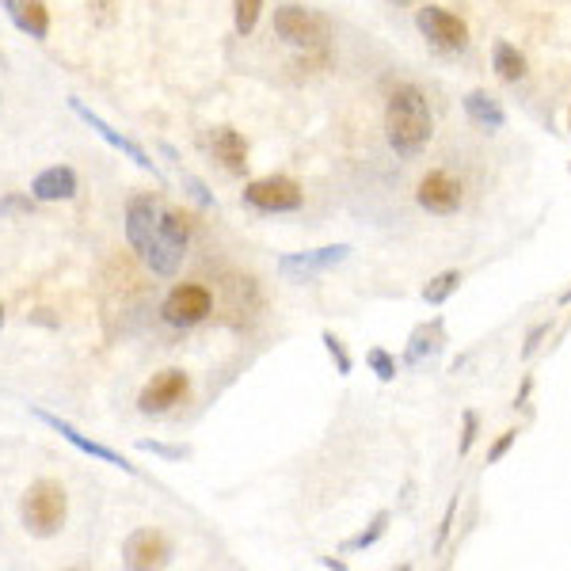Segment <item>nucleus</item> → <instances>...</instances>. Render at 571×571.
<instances>
[{"label": "nucleus", "mask_w": 571, "mask_h": 571, "mask_svg": "<svg viewBox=\"0 0 571 571\" xmlns=\"http://www.w3.org/2000/svg\"><path fill=\"white\" fill-rule=\"evenodd\" d=\"M183 183H187V187H191V195H195L198 203H203V206H214V195H210V191L203 187V183L195 180V175H183Z\"/></svg>", "instance_id": "c85d7f7f"}, {"label": "nucleus", "mask_w": 571, "mask_h": 571, "mask_svg": "<svg viewBox=\"0 0 571 571\" xmlns=\"http://www.w3.org/2000/svg\"><path fill=\"white\" fill-rule=\"evenodd\" d=\"M324 347H328V354H331V362L339 366V374H351V366H354L351 354H347V347L339 343V339L331 336V331H324Z\"/></svg>", "instance_id": "b1692460"}, {"label": "nucleus", "mask_w": 571, "mask_h": 571, "mask_svg": "<svg viewBox=\"0 0 571 571\" xmlns=\"http://www.w3.org/2000/svg\"><path fill=\"white\" fill-rule=\"evenodd\" d=\"M415 27H420L423 38L442 53H461L469 46V23L438 4L420 8V12H415Z\"/></svg>", "instance_id": "39448f33"}, {"label": "nucleus", "mask_w": 571, "mask_h": 571, "mask_svg": "<svg viewBox=\"0 0 571 571\" xmlns=\"http://www.w3.org/2000/svg\"><path fill=\"white\" fill-rule=\"evenodd\" d=\"M438 343H442V328L438 324H430V328H420L412 336V347H408V362H423V354H435Z\"/></svg>", "instance_id": "6ab92c4d"}, {"label": "nucleus", "mask_w": 571, "mask_h": 571, "mask_svg": "<svg viewBox=\"0 0 571 571\" xmlns=\"http://www.w3.org/2000/svg\"><path fill=\"white\" fill-rule=\"evenodd\" d=\"M244 203L259 214H293L301 210L305 195H301L297 180H290V175H267V180H252L244 187Z\"/></svg>", "instance_id": "6e6552de"}, {"label": "nucleus", "mask_w": 571, "mask_h": 571, "mask_svg": "<svg viewBox=\"0 0 571 571\" xmlns=\"http://www.w3.org/2000/svg\"><path fill=\"white\" fill-rule=\"evenodd\" d=\"M0 328H4V305H0Z\"/></svg>", "instance_id": "7c9ffc66"}, {"label": "nucleus", "mask_w": 571, "mask_h": 571, "mask_svg": "<svg viewBox=\"0 0 571 571\" xmlns=\"http://www.w3.org/2000/svg\"><path fill=\"white\" fill-rule=\"evenodd\" d=\"M137 450H145V453H160V458H172V461H180V458H187V450L183 446H165V442H137Z\"/></svg>", "instance_id": "393cba45"}, {"label": "nucleus", "mask_w": 571, "mask_h": 571, "mask_svg": "<svg viewBox=\"0 0 571 571\" xmlns=\"http://www.w3.org/2000/svg\"><path fill=\"white\" fill-rule=\"evenodd\" d=\"M491 65H496V76L507 84H519L526 76V58L519 53V46L511 42H496L491 46Z\"/></svg>", "instance_id": "a211bd4d"}, {"label": "nucleus", "mask_w": 571, "mask_h": 571, "mask_svg": "<svg viewBox=\"0 0 571 571\" xmlns=\"http://www.w3.org/2000/svg\"><path fill=\"white\" fill-rule=\"evenodd\" d=\"M191 392V377L183 369H160L145 381L142 397H137V412L142 415H165L175 404H183Z\"/></svg>", "instance_id": "1a4fd4ad"}, {"label": "nucleus", "mask_w": 571, "mask_h": 571, "mask_svg": "<svg viewBox=\"0 0 571 571\" xmlns=\"http://www.w3.org/2000/svg\"><path fill=\"white\" fill-rule=\"evenodd\" d=\"M366 362L381 381H392V377H397V359H392L389 351H381V347H374V351L366 354Z\"/></svg>", "instance_id": "5701e85b"}, {"label": "nucleus", "mask_w": 571, "mask_h": 571, "mask_svg": "<svg viewBox=\"0 0 571 571\" xmlns=\"http://www.w3.org/2000/svg\"><path fill=\"white\" fill-rule=\"evenodd\" d=\"M76 191H81L76 172L65 165L46 168V172H38L35 183H31V198H38V203H69V198H76Z\"/></svg>", "instance_id": "4468645a"}, {"label": "nucleus", "mask_w": 571, "mask_h": 571, "mask_svg": "<svg viewBox=\"0 0 571 571\" xmlns=\"http://www.w3.org/2000/svg\"><path fill=\"white\" fill-rule=\"evenodd\" d=\"M385 530H389V514H377L374 522H369V530H362L359 537H351V542H347V552H359V549H369V545L377 542V537L385 534Z\"/></svg>", "instance_id": "4be33fe9"}, {"label": "nucleus", "mask_w": 571, "mask_h": 571, "mask_svg": "<svg viewBox=\"0 0 571 571\" xmlns=\"http://www.w3.org/2000/svg\"><path fill=\"white\" fill-rule=\"evenodd\" d=\"M35 210V198H23V195H8L4 203H0V218L4 214H31Z\"/></svg>", "instance_id": "a878e982"}, {"label": "nucleus", "mask_w": 571, "mask_h": 571, "mask_svg": "<svg viewBox=\"0 0 571 571\" xmlns=\"http://www.w3.org/2000/svg\"><path fill=\"white\" fill-rule=\"evenodd\" d=\"M0 4H4V8H8V4H12V0H0Z\"/></svg>", "instance_id": "473e14b6"}, {"label": "nucleus", "mask_w": 571, "mask_h": 571, "mask_svg": "<svg viewBox=\"0 0 571 571\" xmlns=\"http://www.w3.org/2000/svg\"><path fill=\"white\" fill-rule=\"evenodd\" d=\"M20 519L31 537H42L46 542V537L61 534V526L69 519V491L58 481H35L23 491Z\"/></svg>", "instance_id": "7ed1b4c3"}, {"label": "nucleus", "mask_w": 571, "mask_h": 571, "mask_svg": "<svg viewBox=\"0 0 571 571\" xmlns=\"http://www.w3.org/2000/svg\"><path fill=\"white\" fill-rule=\"evenodd\" d=\"M568 130H571V111H568Z\"/></svg>", "instance_id": "72a5a7b5"}, {"label": "nucleus", "mask_w": 571, "mask_h": 571, "mask_svg": "<svg viewBox=\"0 0 571 571\" xmlns=\"http://www.w3.org/2000/svg\"><path fill=\"white\" fill-rule=\"evenodd\" d=\"M392 4H408V0H392Z\"/></svg>", "instance_id": "2f4dec72"}, {"label": "nucleus", "mask_w": 571, "mask_h": 571, "mask_svg": "<svg viewBox=\"0 0 571 571\" xmlns=\"http://www.w3.org/2000/svg\"><path fill=\"white\" fill-rule=\"evenodd\" d=\"M415 203L427 214H435V218H450V214H458L465 206V183L453 172H446V168H435L415 187Z\"/></svg>", "instance_id": "423d86ee"}, {"label": "nucleus", "mask_w": 571, "mask_h": 571, "mask_svg": "<svg viewBox=\"0 0 571 571\" xmlns=\"http://www.w3.org/2000/svg\"><path fill=\"white\" fill-rule=\"evenodd\" d=\"M8 15H12V23L23 31V35H31V38L50 35V8H46L42 0H12V4H8Z\"/></svg>", "instance_id": "dca6fc26"}, {"label": "nucleus", "mask_w": 571, "mask_h": 571, "mask_svg": "<svg viewBox=\"0 0 571 571\" xmlns=\"http://www.w3.org/2000/svg\"><path fill=\"white\" fill-rule=\"evenodd\" d=\"M210 153L226 172H233V175L248 172V142H244V134H236L233 126L210 130Z\"/></svg>", "instance_id": "2eb2a0df"}, {"label": "nucleus", "mask_w": 571, "mask_h": 571, "mask_svg": "<svg viewBox=\"0 0 571 571\" xmlns=\"http://www.w3.org/2000/svg\"><path fill=\"white\" fill-rule=\"evenodd\" d=\"M465 111H469V119H473L476 126H484V130H499L507 122V114H503V107H499V99L488 96V92H469V96H465Z\"/></svg>", "instance_id": "f3484780"}, {"label": "nucleus", "mask_w": 571, "mask_h": 571, "mask_svg": "<svg viewBox=\"0 0 571 571\" xmlns=\"http://www.w3.org/2000/svg\"><path fill=\"white\" fill-rule=\"evenodd\" d=\"M172 560V545L160 530H134L122 545V564L134 568V571H153V568H165Z\"/></svg>", "instance_id": "9d476101"}, {"label": "nucleus", "mask_w": 571, "mask_h": 571, "mask_svg": "<svg viewBox=\"0 0 571 571\" xmlns=\"http://www.w3.org/2000/svg\"><path fill=\"white\" fill-rule=\"evenodd\" d=\"M210 313H214V293L198 282H180L165 297V305H160V316H165L172 328H195V324H203Z\"/></svg>", "instance_id": "0eeeda50"}, {"label": "nucleus", "mask_w": 571, "mask_h": 571, "mask_svg": "<svg viewBox=\"0 0 571 571\" xmlns=\"http://www.w3.org/2000/svg\"><path fill=\"white\" fill-rule=\"evenodd\" d=\"M126 241L153 275H175L191 244V218L168 210L160 198L134 195L126 206Z\"/></svg>", "instance_id": "f257e3e1"}, {"label": "nucleus", "mask_w": 571, "mask_h": 571, "mask_svg": "<svg viewBox=\"0 0 571 571\" xmlns=\"http://www.w3.org/2000/svg\"><path fill=\"white\" fill-rule=\"evenodd\" d=\"M476 427H481V420H476V412H465V435H461V453L473 450V442H476Z\"/></svg>", "instance_id": "bb28decb"}, {"label": "nucleus", "mask_w": 571, "mask_h": 571, "mask_svg": "<svg viewBox=\"0 0 571 571\" xmlns=\"http://www.w3.org/2000/svg\"><path fill=\"white\" fill-rule=\"evenodd\" d=\"M259 12H264V0H233V23L236 35H252L259 23Z\"/></svg>", "instance_id": "412c9836"}, {"label": "nucleus", "mask_w": 571, "mask_h": 571, "mask_svg": "<svg viewBox=\"0 0 571 571\" xmlns=\"http://www.w3.org/2000/svg\"><path fill=\"white\" fill-rule=\"evenodd\" d=\"M430 134H435V119H430V104L423 96L420 84H397L389 88L385 99V137L400 157H415L427 149Z\"/></svg>", "instance_id": "f03ea898"}, {"label": "nucleus", "mask_w": 571, "mask_h": 571, "mask_svg": "<svg viewBox=\"0 0 571 571\" xmlns=\"http://www.w3.org/2000/svg\"><path fill=\"white\" fill-rule=\"evenodd\" d=\"M458 286H461V275L458 271H442L438 279H430L427 286H423V301H427V305H442V301L450 297Z\"/></svg>", "instance_id": "aec40b11"}, {"label": "nucleus", "mask_w": 571, "mask_h": 571, "mask_svg": "<svg viewBox=\"0 0 571 571\" xmlns=\"http://www.w3.org/2000/svg\"><path fill=\"white\" fill-rule=\"evenodd\" d=\"M69 107H73V114H76V119H81V122H88V126L96 130V134L104 137V142L111 145L114 153H122V157H130V160H134L137 168H142V172H153V175H160V168H157V165H153V160H149V153H145V149H142V145H137V142H130L126 134H119V130H114L111 122H104V119H99V114L92 111V107H84L81 99H73V104H69Z\"/></svg>", "instance_id": "9b49d317"}, {"label": "nucleus", "mask_w": 571, "mask_h": 571, "mask_svg": "<svg viewBox=\"0 0 571 571\" xmlns=\"http://www.w3.org/2000/svg\"><path fill=\"white\" fill-rule=\"evenodd\" d=\"M514 438H519V430H503V438H499V442L491 446V453H488V461H491V465H496V461L503 458L507 450H511V446H514Z\"/></svg>", "instance_id": "cd10ccee"}, {"label": "nucleus", "mask_w": 571, "mask_h": 571, "mask_svg": "<svg viewBox=\"0 0 571 571\" xmlns=\"http://www.w3.org/2000/svg\"><path fill=\"white\" fill-rule=\"evenodd\" d=\"M275 35L290 46H301V50H324L331 38V23L328 15L313 12V8L282 4L275 8Z\"/></svg>", "instance_id": "20e7f679"}, {"label": "nucleus", "mask_w": 571, "mask_h": 571, "mask_svg": "<svg viewBox=\"0 0 571 571\" xmlns=\"http://www.w3.org/2000/svg\"><path fill=\"white\" fill-rule=\"evenodd\" d=\"M351 256L347 244H331V248H316V252H301V256H282L279 259V271L286 279H313V275L328 271V267L343 264Z\"/></svg>", "instance_id": "ddd939ff"}, {"label": "nucleus", "mask_w": 571, "mask_h": 571, "mask_svg": "<svg viewBox=\"0 0 571 571\" xmlns=\"http://www.w3.org/2000/svg\"><path fill=\"white\" fill-rule=\"evenodd\" d=\"M542 336H549V324H537V328H534V331H530L526 347H522V354H526V359H530V354H534V351H537V343H542Z\"/></svg>", "instance_id": "c756f323"}, {"label": "nucleus", "mask_w": 571, "mask_h": 571, "mask_svg": "<svg viewBox=\"0 0 571 571\" xmlns=\"http://www.w3.org/2000/svg\"><path fill=\"white\" fill-rule=\"evenodd\" d=\"M35 415L38 420L46 423L50 430H58L61 438H65L69 446H76L81 453H88V458H96V461H104V465H114V469H122V473H137L134 465H130L122 453H114L111 446H104V442H96V438H88V435H81V430L73 427V423H65V420H58V415H50V412H42V408H35Z\"/></svg>", "instance_id": "f8f14e48"}]
</instances>
